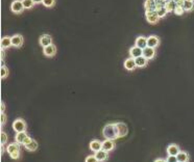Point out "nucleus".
Returning <instances> with one entry per match:
<instances>
[{
	"instance_id": "1",
	"label": "nucleus",
	"mask_w": 194,
	"mask_h": 162,
	"mask_svg": "<svg viewBox=\"0 0 194 162\" xmlns=\"http://www.w3.org/2000/svg\"><path fill=\"white\" fill-rule=\"evenodd\" d=\"M102 135L104 136L105 139H112V140H116L118 139V135H117V129H116V124L111 123L107 124L102 129Z\"/></svg>"
},
{
	"instance_id": "2",
	"label": "nucleus",
	"mask_w": 194,
	"mask_h": 162,
	"mask_svg": "<svg viewBox=\"0 0 194 162\" xmlns=\"http://www.w3.org/2000/svg\"><path fill=\"white\" fill-rule=\"evenodd\" d=\"M20 151H21L20 150V144L17 143H10L7 146V152L11 156V158L14 159V160H17V159L20 158V156H21V152Z\"/></svg>"
},
{
	"instance_id": "3",
	"label": "nucleus",
	"mask_w": 194,
	"mask_h": 162,
	"mask_svg": "<svg viewBox=\"0 0 194 162\" xmlns=\"http://www.w3.org/2000/svg\"><path fill=\"white\" fill-rule=\"evenodd\" d=\"M26 123L23 118H17L13 123V129L15 130L16 133L19 132H25L26 131Z\"/></svg>"
},
{
	"instance_id": "4",
	"label": "nucleus",
	"mask_w": 194,
	"mask_h": 162,
	"mask_svg": "<svg viewBox=\"0 0 194 162\" xmlns=\"http://www.w3.org/2000/svg\"><path fill=\"white\" fill-rule=\"evenodd\" d=\"M115 124H116V129H117V135H118V138L125 137L128 133V128L126 126V124L122 123V122H119V123H115Z\"/></svg>"
},
{
	"instance_id": "5",
	"label": "nucleus",
	"mask_w": 194,
	"mask_h": 162,
	"mask_svg": "<svg viewBox=\"0 0 194 162\" xmlns=\"http://www.w3.org/2000/svg\"><path fill=\"white\" fill-rule=\"evenodd\" d=\"M11 10L14 14H21L25 10L22 0H14L11 4Z\"/></svg>"
},
{
	"instance_id": "6",
	"label": "nucleus",
	"mask_w": 194,
	"mask_h": 162,
	"mask_svg": "<svg viewBox=\"0 0 194 162\" xmlns=\"http://www.w3.org/2000/svg\"><path fill=\"white\" fill-rule=\"evenodd\" d=\"M145 17H146L147 22L150 24H157L160 20L156 10H145Z\"/></svg>"
},
{
	"instance_id": "7",
	"label": "nucleus",
	"mask_w": 194,
	"mask_h": 162,
	"mask_svg": "<svg viewBox=\"0 0 194 162\" xmlns=\"http://www.w3.org/2000/svg\"><path fill=\"white\" fill-rule=\"evenodd\" d=\"M116 147V143L115 140H112V139H104L102 141V150L107 151V152L111 153L112 151L115 150Z\"/></svg>"
},
{
	"instance_id": "8",
	"label": "nucleus",
	"mask_w": 194,
	"mask_h": 162,
	"mask_svg": "<svg viewBox=\"0 0 194 162\" xmlns=\"http://www.w3.org/2000/svg\"><path fill=\"white\" fill-rule=\"evenodd\" d=\"M43 53L47 57H53L56 54V47L53 44H51L47 47H44L43 48Z\"/></svg>"
},
{
	"instance_id": "9",
	"label": "nucleus",
	"mask_w": 194,
	"mask_h": 162,
	"mask_svg": "<svg viewBox=\"0 0 194 162\" xmlns=\"http://www.w3.org/2000/svg\"><path fill=\"white\" fill-rule=\"evenodd\" d=\"M94 155H95V157L97 160H98V162H105L109 159V152H107V151H104V150L98 151V152H96Z\"/></svg>"
},
{
	"instance_id": "10",
	"label": "nucleus",
	"mask_w": 194,
	"mask_h": 162,
	"mask_svg": "<svg viewBox=\"0 0 194 162\" xmlns=\"http://www.w3.org/2000/svg\"><path fill=\"white\" fill-rule=\"evenodd\" d=\"M89 147H90V150L94 153L98 152V151L102 150V141L98 140V139H94V140H92L90 143Z\"/></svg>"
},
{
	"instance_id": "11",
	"label": "nucleus",
	"mask_w": 194,
	"mask_h": 162,
	"mask_svg": "<svg viewBox=\"0 0 194 162\" xmlns=\"http://www.w3.org/2000/svg\"><path fill=\"white\" fill-rule=\"evenodd\" d=\"M39 43L43 48L47 47L52 44V38H51V35H41V38H40Z\"/></svg>"
},
{
	"instance_id": "12",
	"label": "nucleus",
	"mask_w": 194,
	"mask_h": 162,
	"mask_svg": "<svg viewBox=\"0 0 194 162\" xmlns=\"http://www.w3.org/2000/svg\"><path fill=\"white\" fill-rule=\"evenodd\" d=\"M130 57H133V58H137V57H139V56H142L143 55V49L135 45V46L130 49Z\"/></svg>"
},
{
	"instance_id": "13",
	"label": "nucleus",
	"mask_w": 194,
	"mask_h": 162,
	"mask_svg": "<svg viewBox=\"0 0 194 162\" xmlns=\"http://www.w3.org/2000/svg\"><path fill=\"white\" fill-rule=\"evenodd\" d=\"M23 45V36L21 35H15L12 36V46L15 48H20Z\"/></svg>"
},
{
	"instance_id": "14",
	"label": "nucleus",
	"mask_w": 194,
	"mask_h": 162,
	"mask_svg": "<svg viewBox=\"0 0 194 162\" xmlns=\"http://www.w3.org/2000/svg\"><path fill=\"white\" fill-rule=\"evenodd\" d=\"M179 152H181V149H179V144H176V143H171L167 147V154L168 155L178 156Z\"/></svg>"
},
{
	"instance_id": "15",
	"label": "nucleus",
	"mask_w": 194,
	"mask_h": 162,
	"mask_svg": "<svg viewBox=\"0 0 194 162\" xmlns=\"http://www.w3.org/2000/svg\"><path fill=\"white\" fill-rule=\"evenodd\" d=\"M124 68L126 69L127 71H134L137 68V64H136V60L135 58L133 57H130L127 59H125L124 60V64H123Z\"/></svg>"
},
{
	"instance_id": "16",
	"label": "nucleus",
	"mask_w": 194,
	"mask_h": 162,
	"mask_svg": "<svg viewBox=\"0 0 194 162\" xmlns=\"http://www.w3.org/2000/svg\"><path fill=\"white\" fill-rule=\"evenodd\" d=\"M143 56H144V57H146L148 60H149V59L155 58V56H156L155 48L148 47V46L146 48H144V49H143Z\"/></svg>"
},
{
	"instance_id": "17",
	"label": "nucleus",
	"mask_w": 194,
	"mask_h": 162,
	"mask_svg": "<svg viewBox=\"0 0 194 162\" xmlns=\"http://www.w3.org/2000/svg\"><path fill=\"white\" fill-rule=\"evenodd\" d=\"M160 45V39L157 35H150L147 38V46L157 48Z\"/></svg>"
},
{
	"instance_id": "18",
	"label": "nucleus",
	"mask_w": 194,
	"mask_h": 162,
	"mask_svg": "<svg viewBox=\"0 0 194 162\" xmlns=\"http://www.w3.org/2000/svg\"><path fill=\"white\" fill-rule=\"evenodd\" d=\"M27 137H28V135H27L26 131H25V132H19V133H17L16 136H15V141H16L17 143L22 144V146H23L24 140Z\"/></svg>"
},
{
	"instance_id": "19",
	"label": "nucleus",
	"mask_w": 194,
	"mask_h": 162,
	"mask_svg": "<svg viewBox=\"0 0 194 162\" xmlns=\"http://www.w3.org/2000/svg\"><path fill=\"white\" fill-rule=\"evenodd\" d=\"M135 60H136L137 68H144V67H146L148 64V59L146 57H144L143 55L135 58Z\"/></svg>"
},
{
	"instance_id": "20",
	"label": "nucleus",
	"mask_w": 194,
	"mask_h": 162,
	"mask_svg": "<svg viewBox=\"0 0 194 162\" xmlns=\"http://www.w3.org/2000/svg\"><path fill=\"white\" fill-rule=\"evenodd\" d=\"M178 6V4L175 3L174 0H168L164 3V7L166 8L168 10V13H171V12H174V10Z\"/></svg>"
},
{
	"instance_id": "21",
	"label": "nucleus",
	"mask_w": 194,
	"mask_h": 162,
	"mask_svg": "<svg viewBox=\"0 0 194 162\" xmlns=\"http://www.w3.org/2000/svg\"><path fill=\"white\" fill-rule=\"evenodd\" d=\"M135 45L140 48H142V49L146 48L147 47V38H145V36H138V38L136 39Z\"/></svg>"
},
{
	"instance_id": "22",
	"label": "nucleus",
	"mask_w": 194,
	"mask_h": 162,
	"mask_svg": "<svg viewBox=\"0 0 194 162\" xmlns=\"http://www.w3.org/2000/svg\"><path fill=\"white\" fill-rule=\"evenodd\" d=\"M176 157H178L179 162H188L189 161V154H188L186 151H181Z\"/></svg>"
},
{
	"instance_id": "23",
	"label": "nucleus",
	"mask_w": 194,
	"mask_h": 162,
	"mask_svg": "<svg viewBox=\"0 0 194 162\" xmlns=\"http://www.w3.org/2000/svg\"><path fill=\"white\" fill-rule=\"evenodd\" d=\"M11 46H12V38H10V36H4V38H2L1 39L2 49H7V48H10Z\"/></svg>"
},
{
	"instance_id": "24",
	"label": "nucleus",
	"mask_w": 194,
	"mask_h": 162,
	"mask_svg": "<svg viewBox=\"0 0 194 162\" xmlns=\"http://www.w3.org/2000/svg\"><path fill=\"white\" fill-rule=\"evenodd\" d=\"M38 147H39V144L35 139H33L29 143H27L26 146H24L25 149H26L27 151H30V152H35V151L38 149Z\"/></svg>"
},
{
	"instance_id": "25",
	"label": "nucleus",
	"mask_w": 194,
	"mask_h": 162,
	"mask_svg": "<svg viewBox=\"0 0 194 162\" xmlns=\"http://www.w3.org/2000/svg\"><path fill=\"white\" fill-rule=\"evenodd\" d=\"M145 10H156L157 12V2H152L149 0H146L144 2Z\"/></svg>"
},
{
	"instance_id": "26",
	"label": "nucleus",
	"mask_w": 194,
	"mask_h": 162,
	"mask_svg": "<svg viewBox=\"0 0 194 162\" xmlns=\"http://www.w3.org/2000/svg\"><path fill=\"white\" fill-rule=\"evenodd\" d=\"M184 8L186 12H191V10H194V2L193 1H187V0H185V3H184Z\"/></svg>"
},
{
	"instance_id": "27",
	"label": "nucleus",
	"mask_w": 194,
	"mask_h": 162,
	"mask_svg": "<svg viewBox=\"0 0 194 162\" xmlns=\"http://www.w3.org/2000/svg\"><path fill=\"white\" fill-rule=\"evenodd\" d=\"M22 2H23V5H24L25 10H29V8H33V5L36 4L33 0H22Z\"/></svg>"
},
{
	"instance_id": "28",
	"label": "nucleus",
	"mask_w": 194,
	"mask_h": 162,
	"mask_svg": "<svg viewBox=\"0 0 194 162\" xmlns=\"http://www.w3.org/2000/svg\"><path fill=\"white\" fill-rule=\"evenodd\" d=\"M42 3H43V5H44L45 7L50 8V7H53V6H55V0H43Z\"/></svg>"
},
{
	"instance_id": "29",
	"label": "nucleus",
	"mask_w": 194,
	"mask_h": 162,
	"mask_svg": "<svg viewBox=\"0 0 194 162\" xmlns=\"http://www.w3.org/2000/svg\"><path fill=\"white\" fill-rule=\"evenodd\" d=\"M157 14H158L159 18L161 19V18H164V17L167 15V14H168V10H167L165 7H162V8H160V10H157Z\"/></svg>"
},
{
	"instance_id": "30",
	"label": "nucleus",
	"mask_w": 194,
	"mask_h": 162,
	"mask_svg": "<svg viewBox=\"0 0 194 162\" xmlns=\"http://www.w3.org/2000/svg\"><path fill=\"white\" fill-rule=\"evenodd\" d=\"M185 12H186V10H185L184 6H179V5H178V6H176V8L174 10V12H173V13H174L175 15H178V16H182Z\"/></svg>"
},
{
	"instance_id": "31",
	"label": "nucleus",
	"mask_w": 194,
	"mask_h": 162,
	"mask_svg": "<svg viewBox=\"0 0 194 162\" xmlns=\"http://www.w3.org/2000/svg\"><path fill=\"white\" fill-rule=\"evenodd\" d=\"M7 75H8V70H7V68L3 66V67H1V78L2 79H5L7 77Z\"/></svg>"
},
{
	"instance_id": "32",
	"label": "nucleus",
	"mask_w": 194,
	"mask_h": 162,
	"mask_svg": "<svg viewBox=\"0 0 194 162\" xmlns=\"http://www.w3.org/2000/svg\"><path fill=\"white\" fill-rule=\"evenodd\" d=\"M7 140H8L7 134L4 131H2L1 132V144H7Z\"/></svg>"
},
{
	"instance_id": "33",
	"label": "nucleus",
	"mask_w": 194,
	"mask_h": 162,
	"mask_svg": "<svg viewBox=\"0 0 194 162\" xmlns=\"http://www.w3.org/2000/svg\"><path fill=\"white\" fill-rule=\"evenodd\" d=\"M85 162H98V160L96 159L95 155H90L88 157H86Z\"/></svg>"
},
{
	"instance_id": "34",
	"label": "nucleus",
	"mask_w": 194,
	"mask_h": 162,
	"mask_svg": "<svg viewBox=\"0 0 194 162\" xmlns=\"http://www.w3.org/2000/svg\"><path fill=\"white\" fill-rule=\"evenodd\" d=\"M166 161L167 162H179L178 157H176V156H173V155H168Z\"/></svg>"
},
{
	"instance_id": "35",
	"label": "nucleus",
	"mask_w": 194,
	"mask_h": 162,
	"mask_svg": "<svg viewBox=\"0 0 194 162\" xmlns=\"http://www.w3.org/2000/svg\"><path fill=\"white\" fill-rule=\"evenodd\" d=\"M7 115H5V113H1V125H5V123H7Z\"/></svg>"
},
{
	"instance_id": "36",
	"label": "nucleus",
	"mask_w": 194,
	"mask_h": 162,
	"mask_svg": "<svg viewBox=\"0 0 194 162\" xmlns=\"http://www.w3.org/2000/svg\"><path fill=\"white\" fill-rule=\"evenodd\" d=\"M175 1V3L179 5V6H183L185 3V0H174Z\"/></svg>"
},
{
	"instance_id": "37",
	"label": "nucleus",
	"mask_w": 194,
	"mask_h": 162,
	"mask_svg": "<svg viewBox=\"0 0 194 162\" xmlns=\"http://www.w3.org/2000/svg\"><path fill=\"white\" fill-rule=\"evenodd\" d=\"M31 140H33V138H31V137H29V136H28V137H27V138H26V139H25V140H24V143H23V146H26V144H27V143H29Z\"/></svg>"
},
{
	"instance_id": "38",
	"label": "nucleus",
	"mask_w": 194,
	"mask_h": 162,
	"mask_svg": "<svg viewBox=\"0 0 194 162\" xmlns=\"http://www.w3.org/2000/svg\"><path fill=\"white\" fill-rule=\"evenodd\" d=\"M5 110V103L4 102H1V113H3Z\"/></svg>"
},
{
	"instance_id": "39",
	"label": "nucleus",
	"mask_w": 194,
	"mask_h": 162,
	"mask_svg": "<svg viewBox=\"0 0 194 162\" xmlns=\"http://www.w3.org/2000/svg\"><path fill=\"white\" fill-rule=\"evenodd\" d=\"M5 151H7V147H4V144H1V155L4 154Z\"/></svg>"
},
{
	"instance_id": "40",
	"label": "nucleus",
	"mask_w": 194,
	"mask_h": 162,
	"mask_svg": "<svg viewBox=\"0 0 194 162\" xmlns=\"http://www.w3.org/2000/svg\"><path fill=\"white\" fill-rule=\"evenodd\" d=\"M153 162H167V161L165 160V159H156Z\"/></svg>"
},
{
	"instance_id": "41",
	"label": "nucleus",
	"mask_w": 194,
	"mask_h": 162,
	"mask_svg": "<svg viewBox=\"0 0 194 162\" xmlns=\"http://www.w3.org/2000/svg\"><path fill=\"white\" fill-rule=\"evenodd\" d=\"M33 1H35V3H36V4H39V3H42L43 0H33Z\"/></svg>"
},
{
	"instance_id": "42",
	"label": "nucleus",
	"mask_w": 194,
	"mask_h": 162,
	"mask_svg": "<svg viewBox=\"0 0 194 162\" xmlns=\"http://www.w3.org/2000/svg\"><path fill=\"white\" fill-rule=\"evenodd\" d=\"M1 57H2V59H4V49L1 50Z\"/></svg>"
},
{
	"instance_id": "43",
	"label": "nucleus",
	"mask_w": 194,
	"mask_h": 162,
	"mask_svg": "<svg viewBox=\"0 0 194 162\" xmlns=\"http://www.w3.org/2000/svg\"><path fill=\"white\" fill-rule=\"evenodd\" d=\"M160 1H162V2H163V3H165V2L168 1V0H160Z\"/></svg>"
},
{
	"instance_id": "44",
	"label": "nucleus",
	"mask_w": 194,
	"mask_h": 162,
	"mask_svg": "<svg viewBox=\"0 0 194 162\" xmlns=\"http://www.w3.org/2000/svg\"><path fill=\"white\" fill-rule=\"evenodd\" d=\"M149 1H152V2H157L158 0H149Z\"/></svg>"
},
{
	"instance_id": "45",
	"label": "nucleus",
	"mask_w": 194,
	"mask_h": 162,
	"mask_svg": "<svg viewBox=\"0 0 194 162\" xmlns=\"http://www.w3.org/2000/svg\"><path fill=\"white\" fill-rule=\"evenodd\" d=\"M187 1H193L194 2V0H187Z\"/></svg>"
}]
</instances>
